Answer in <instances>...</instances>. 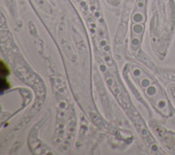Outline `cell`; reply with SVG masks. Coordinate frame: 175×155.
<instances>
[{
	"label": "cell",
	"mask_w": 175,
	"mask_h": 155,
	"mask_svg": "<svg viewBox=\"0 0 175 155\" xmlns=\"http://www.w3.org/2000/svg\"><path fill=\"white\" fill-rule=\"evenodd\" d=\"M170 91H171L170 92L172 94V95L173 96V98L175 100V87H173H173H172Z\"/></svg>",
	"instance_id": "obj_1"
}]
</instances>
